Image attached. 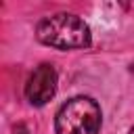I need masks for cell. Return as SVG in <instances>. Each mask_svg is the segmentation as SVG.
I'll use <instances>...</instances> for the list:
<instances>
[{"instance_id":"1","label":"cell","mask_w":134,"mask_h":134,"mask_svg":"<svg viewBox=\"0 0 134 134\" xmlns=\"http://www.w3.org/2000/svg\"><path fill=\"white\" fill-rule=\"evenodd\" d=\"M36 38L38 42L59 50L88 48L92 42L88 23L73 13H57V15L44 17L36 25Z\"/></svg>"},{"instance_id":"2","label":"cell","mask_w":134,"mask_h":134,"mask_svg":"<svg viewBox=\"0 0 134 134\" xmlns=\"http://www.w3.org/2000/svg\"><path fill=\"white\" fill-rule=\"evenodd\" d=\"M103 124L100 107L90 96H73L54 117V132L57 134H98Z\"/></svg>"},{"instance_id":"3","label":"cell","mask_w":134,"mask_h":134,"mask_svg":"<svg viewBox=\"0 0 134 134\" xmlns=\"http://www.w3.org/2000/svg\"><path fill=\"white\" fill-rule=\"evenodd\" d=\"M57 82H59V77H57V71L50 63L38 65L25 82V90H23L25 98L36 107L46 105L57 94Z\"/></svg>"},{"instance_id":"4","label":"cell","mask_w":134,"mask_h":134,"mask_svg":"<svg viewBox=\"0 0 134 134\" xmlns=\"http://www.w3.org/2000/svg\"><path fill=\"white\" fill-rule=\"evenodd\" d=\"M13 134H29V130H27L25 124H17V126L13 128Z\"/></svg>"},{"instance_id":"5","label":"cell","mask_w":134,"mask_h":134,"mask_svg":"<svg viewBox=\"0 0 134 134\" xmlns=\"http://www.w3.org/2000/svg\"><path fill=\"white\" fill-rule=\"evenodd\" d=\"M128 134H134V126H132V128H130V132H128Z\"/></svg>"},{"instance_id":"6","label":"cell","mask_w":134,"mask_h":134,"mask_svg":"<svg viewBox=\"0 0 134 134\" xmlns=\"http://www.w3.org/2000/svg\"><path fill=\"white\" fill-rule=\"evenodd\" d=\"M132 71H134V65H132Z\"/></svg>"}]
</instances>
